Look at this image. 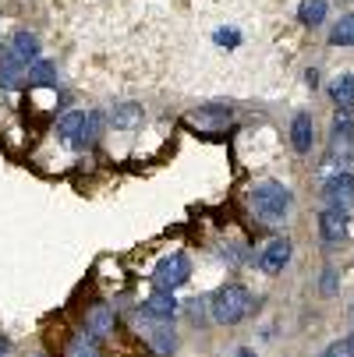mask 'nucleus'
<instances>
[{"instance_id":"8","label":"nucleus","mask_w":354,"mask_h":357,"mask_svg":"<svg viewBox=\"0 0 354 357\" xmlns=\"http://www.w3.org/2000/svg\"><path fill=\"white\" fill-rule=\"evenodd\" d=\"M290 259H294V241H290L287 234H276V237L256 255V266H259L266 276H280V273L290 266Z\"/></svg>"},{"instance_id":"14","label":"nucleus","mask_w":354,"mask_h":357,"mask_svg":"<svg viewBox=\"0 0 354 357\" xmlns=\"http://www.w3.org/2000/svg\"><path fill=\"white\" fill-rule=\"evenodd\" d=\"M57 82H61V68L57 61H50V57H39L29 75H25V89L29 92H57Z\"/></svg>"},{"instance_id":"17","label":"nucleus","mask_w":354,"mask_h":357,"mask_svg":"<svg viewBox=\"0 0 354 357\" xmlns=\"http://www.w3.org/2000/svg\"><path fill=\"white\" fill-rule=\"evenodd\" d=\"M61 357H103V340H96L92 333L78 329L75 336H68Z\"/></svg>"},{"instance_id":"13","label":"nucleus","mask_w":354,"mask_h":357,"mask_svg":"<svg viewBox=\"0 0 354 357\" xmlns=\"http://www.w3.org/2000/svg\"><path fill=\"white\" fill-rule=\"evenodd\" d=\"M316 223H319V237H323V244H344V241H347L351 220H347L344 209H330V206H326V209H319Z\"/></svg>"},{"instance_id":"19","label":"nucleus","mask_w":354,"mask_h":357,"mask_svg":"<svg viewBox=\"0 0 354 357\" xmlns=\"http://www.w3.org/2000/svg\"><path fill=\"white\" fill-rule=\"evenodd\" d=\"M326 96L333 99L337 110H354V75H337L330 85H326Z\"/></svg>"},{"instance_id":"9","label":"nucleus","mask_w":354,"mask_h":357,"mask_svg":"<svg viewBox=\"0 0 354 357\" xmlns=\"http://www.w3.org/2000/svg\"><path fill=\"white\" fill-rule=\"evenodd\" d=\"M323 202H326L330 209L351 213V206H354V174L351 170H333L323 181Z\"/></svg>"},{"instance_id":"26","label":"nucleus","mask_w":354,"mask_h":357,"mask_svg":"<svg viewBox=\"0 0 354 357\" xmlns=\"http://www.w3.org/2000/svg\"><path fill=\"white\" fill-rule=\"evenodd\" d=\"M305 85H309V89L319 85V68H309V71H305Z\"/></svg>"},{"instance_id":"2","label":"nucleus","mask_w":354,"mask_h":357,"mask_svg":"<svg viewBox=\"0 0 354 357\" xmlns=\"http://www.w3.org/2000/svg\"><path fill=\"white\" fill-rule=\"evenodd\" d=\"M244 209L259 223L276 227L294 209V191L287 184H280V181H256V184H248V191H244Z\"/></svg>"},{"instance_id":"22","label":"nucleus","mask_w":354,"mask_h":357,"mask_svg":"<svg viewBox=\"0 0 354 357\" xmlns=\"http://www.w3.org/2000/svg\"><path fill=\"white\" fill-rule=\"evenodd\" d=\"M319 357H354V329H351L347 336H340V340L326 343V347L319 350Z\"/></svg>"},{"instance_id":"30","label":"nucleus","mask_w":354,"mask_h":357,"mask_svg":"<svg viewBox=\"0 0 354 357\" xmlns=\"http://www.w3.org/2000/svg\"><path fill=\"white\" fill-rule=\"evenodd\" d=\"M32 357H46V354H32Z\"/></svg>"},{"instance_id":"7","label":"nucleus","mask_w":354,"mask_h":357,"mask_svg":"<svg viewBox=\"0 0 354 357\" xmlns=\"http://www.w3.org/2000/svg\"><path fill=\"white\" fill-rule=\"evenodd\" d=\"M82 329L92 333L96 340H107L114 329H117V312H114V304L103 301V297H96L85 304V312H82Z\"/></svg>"},{"instance_id":"1","label":"nucleus","mask_w":354,"mask_h":357,"mask_svg":"<svg viewBox=\"0 0 354 357\" xmlns=\"http://www.w3.org/2000/svg\"><path fill=\"white\" fill-rule=\"evenodd\" d=\"M107 131H110L107 110H78V107H68L64 114L54 117V135L71 152H92Z\"/></svg>"},{"instance_id":"4","label":"nucleus","mask_w":354,"mask_h":357,"mask_svg":"<svg viewBox=\"0 0 354 357\" xmlns=\"http://www.w3.org/2000/svg\"><path fill=\"white\" fill-rule=\"evenodd\" d=\"M181 124L198 135V138H209V142H220L234 131V107L230 103H202V107H191Z\"/></svg>"},{"instance_id":"11","label":"nucleus","mask_w":354,"mask_h":357,"mask_svg":"<svg viewBox=\"0 0 354 357\" xmlns=\"http://www.w3.org/2000/svg\"><path fill=\"white\" fill-rule=\"evenodd\" d=\"M145 107L135 103V99H121V103H114L107 110V121H110V131H138L145 128Z\"/></svg>"},{"instance_id":"10","label":"nucleus","mask_w":354,"mask_h":357,"mask_svg":"<svg viewBox=\"0 0 354 357\" xmlns=\"http://www.w3.org/2000/svg\"><path fill=\"white\" fill-rule=\"evenodd\" d=\"M287 142L290 149L297 152V156H312V149H316V121L309 110H297L287 124Z\"/></svg>"},{"instance_id":"3","label":"nucleus","mask_w":354,"mask_h":357,"mask_svg":"<svg viewBox=\"0 0 354 357\" xmlns=\"http://www.w3.org/2000/svg\"><path fill=\"white\" fill-rule=\"evenodd\" d=\"M251 312H256V294L237 280H230L209 294V319L216 326H241Z\"/></svg>"},{"instance_id":"18","label":"nucleus","mask_w":354,"mask_h":357,"mask_svg":"<svg viewBox=\"0 0 354 357\" xmlns=\"http://www.w3.org/2000/svg\"><path fill=\"white\" fill-rule=\"evenodd\" d=\"M330 142L333 145H344V149H354V110H333Z\"/></svg>"},{"instance_id":"25","label":"nucleus","mask_w":354,"mask_h":357,"mask_svg":"<svg viewBox=\"0 0 354 357\" xmlns=\"http://www.w3.org/2000/svg\"><path fill=\"white\" fill-rule=\"evenodd\" d=\"M213 43H216L220 50H237V46H241V29H234V25H220V29L213 32Z\"/></svg>"},{"instance_id":"12","label":"nucleus","mask_w":354,"mask_h":357,"mask_svg":"<svg viewBox=\"0 0 354 357\" xmlns=\"http://www.w3.org/2000/svg\"><path fill=\"white\" fill-rule=\"evenodd\" d=\"M4 46H8V54H11L15 61H22L25 68H32V64L43 57V39H39L32 29H18Z\"/></svg>"},{"instance_id":"5","label":"nucleus","mask_w":354,"mask_h":357,"mask_svg":"<svg viewBox=\"0 0 354 357\" xmlns=\"http://www.w3.org/2000/svg\"><path fill=\"white\" fill-rule=\"evenodd\" d=\"M188 280H191V259H188V251H167V255H160V259H156V266H153V287L156 290L177 294Z\"/></svg>"},{"instance_id":"20","label":"nucleus","mask_w":354,"mask_h":357,"mask_svg":"<svg viewBox=\"0 0 354 357\" xmlns=\"http://www.w3.org/2000/svg\"><path fill=\"white\" fill-rule=\"evenodd\" d=\"M330 18V0H301L297 4V22L305 29H319Z\"/></svg>"},{"instance_id":"16","label":"nucleus","mask_w":354,"mask_h":357,"mask_svg":"<svg viewBox=\"0 0 354 357\" xmlns=\"http://www.w3.org/2000/svg\"><path fill=\"white\" fill-rule=\"evenodd\" d=\"M138 312L153 315V319H167V322H174L177 312H181V301H177V294H170V290H153V294L142 301V308H138Z\"/></svg>"},{"instance_id":"27","label":"nucleus","mask_w":354,"mask_h":357,"mask_svg":"<svg viewBox=\"0 0 354 357\" xmlns=\"http://www.w3.org/2000/svg\"><path fill=\"white\" fill-rule=\"evenodd\" d=\"M0 357H11V340L0 333Z\"/></svg>"},{"instance_id":"24","label":"nucleus","mask_w":354,"mask_h":357,"mask_svg":"<svg viewBox=\"0 0 354 357\" xmlns=\"http://www.w3.org/2000/svg\"><path fill=\"white\" fill-rule=\"evenodd\" d=\"M319 294H323V297H337V294H340V269H337V266H323Z\"/></svg>"},{"instance_id":"15","label":"nucleus","mask_w":354,"mask_h":357,"mask_svg":"<svg viewBox=\"0 0 354 357\" xmlns=\"http://www.w3.org/2000/svg\"><path fill=\"white\" fill-rule=\"evenodd\" d=\"M25 75H29V68L8 54V46H0V96L25 89Z\"/></svg>"},{"instance_id":"23","label":"nucleus","mask_w":354,"mask_h":357,"mask_svg":"<svg viewBox=\"0 0 354 357\" xmlns=\"http://www.w3.org/2000/svg\"><path fill=\"white\" fill-rule=\"evenodd\" d=\"M181 312L195 322V326H206V312H209V297H191L181 304Z\"/></svg>"},{"instance_id":"21","label":"nucleus","mask_w":354,"mask_h":357,"mask_svg":"<svg viewBox=\"0 0 354 357\" xmlns=\"http://www.w3.org/2000/svg\"><path fill=\"white\" fill-rule=\"evenodd\" d=\"M330 46H354V11L340 15L333 25H330Z\"/></svg>"},{"instance_id":"28","label":"nucleus","mask_w":354,"mask_h":357,"mask_svg":"<svg viewBox=\"0 0 354 357\" xmlns=\"http://www.w3.org/2000/svg\"><path fill=\"white\" fill-rule=\"evenodd\" d=\"M234 357H259V354L251 350V347H237V354H234Z\"/></svg>"},{"instance_id":"6","label":"nucleus","mask_w":354,"mask_h":357,"mask_svg":"<svg viewBox=\"0 0 354 357\" xmlns=\"http://www.w3.org/2000/svg\"><path fill=\"white\" fill-rule=\"evenodd\" d=\"M138 315L145 319V326L138 322V333H142L145 347L153 350L156 357H174V350H177V329H174V322L153 319V315H145V312H138Z\"/></svg>"},{"instance_id":"29","label":"nucleus","mask_w":354,"mask_h":357,"mask_svg":"<svg viewBox=\"0 0 354 357\" xmlns=\"http://www.w3.org/2000/svg\"><path fill=\"white\" fill-rule=\"evenodd\" d=\"M351 322H354V301H351Z\"/></svg>"}]
</instances>
